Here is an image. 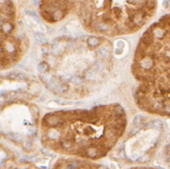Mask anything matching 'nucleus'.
Returning a JSON list of instances; mask_svg holds the SVG:
<instances>
[{
  "mask_svg": "<svg viewBox=\"0 0 170 169\" xmlns=\"http://www.w3.org/2000/svg\"><path fill=\"white\" fill-rule=\"evenodd\" d=\"M52 169H109L103 165L88 161L77 159H64L56 162Z\"/></svg>",
  "mask_w": 170,
  "mask_h": 169,
  "instance_id": "obj_1",
  "label": "nucleus"
},
{
  "mask_svg": "<svg viewBox=\"0 0 170 169\" xmlns=\"http://www.w3.org/2000/svg\"><path fill=\"white\" fill-rule=\"evenodd\" d=\"M9 77L11 79H17V80H26V76L25 74L21 73V72H17V71H13V72L10 73L9 75Z\"/></svg>",
  "mask_w": 170,
  "mask_h": 169,
  "instance_id": "obj_2",
  "label": "nucleus"
},
{
  "mask_svg": "<svg viewBox=\"0 0 170 169\" xmlns=\"http://www.w3.org/2000/svg\"><path fill=\"white\" fill-rule=\"evenodd\" d=\"M87 43H88L89 46L95 47L100 44V39L95 38V36H89L88 39H87Z\"/></svg>",
  "mask_w": 170,
  "mask_h": 169,
  "instance_id": "obj_3",
  "label": "nucleus"
},
{
  "mask_svg": "<svg viewBox=\"0 0 170 169\" xmlns=\"http://www.w3.org/2000/svg\"><path fill=\"white\" fill-rule=\"evenodd\" d=\"M97 52H98V54H99L100 56L101 57H103V58L107 57L109 56V53H110V52H109V50L105 48V47H102V48L98 49Z\"/></svg>",
  "mask_w": 170,
  "mask_h": 169,
  "instance_id": "obj_4",
  "label": "nucleus"
},
{
  "mask_svg": "<svg viewBox=\"0 0 170 169\" xmlns=\"http://www.w3.org/2000/svg\"><path fill=\"white\" fill-rule=\"evenodd\" d=\"M95 72L96 71L94 70L93 69H90L88 70L86 72V78L87 80H93V79H95Z\"/></svg>",
  "mask_w": 170,
  "mask_h": 169,
  "instance_id": "obj_5",
  "label": "nucleus"
},
{
  "mask_svg": "<svg viewBox=\"0 0 170 169\" xmlns=\"http://www.w3.org/2000/svg\"><path fill=\"white\" fill-rule=\"evenodd\" d=\"M103 67H104V64H103L101 62H97L95 63L94 67H93V70L97 72V71L101 70L103 69Z\"/></svg>",
  "mask_w": 170,
  "mask_h": 169,
  "instance_id": "obj_6",
  "label": "nucleus"
},
{
  "mask_svg": "<svg viewBox=\"0 0 170 169\" xmlns=\"http://www.w3.org/2000/svg\"><path fill=\"white\" fill-rule=\"evenodd\" d=\"M34 36H35L36 40L38 42H41V43H45V42H46V39H45V38L42 35L41 33L37 32V33H35V35H34Z\"/></svg>",
  "mask_w": 170,
  "mask_h": 169,
  "instance_id": "obj_7",
  "label": "nucleus"
},
{
  "mask_svg": "<svg viewBox=\"0 0 170 169\" xmlns=\"http://www.w3.org/2000/svg\"><path fill=\"white\" fill-rule=\"evenodd\" d=\"M47 68V64L46 62H40L38 66V69L39 71H41V72H44V71H46Z\"/></svg>",
  "mask_w": 170,
  "mask_h": 169,
  "instance_id": "obj_8",
  "label": "nucleus"
},
{
  "mask_svg": "<svg viewBox=\"0 0 170 169\" xmlns=\"http://www.w3.org/2000/svg\"><path fill=\"white\" fill-rule=\"evenodd\" d=\"M24 12H25V14H26L27 15L31 16V17L34 18L36 20H38V14H37L35 12L32 11V10H28H28H25Z\"/></svg>",
  "mask_w": 170,
  "mask_h": 169,
  "instance_id": "obj_9",
  "label": "nucleus"
},
{
  "mask_svg": "<svg viewBox=\"0 0 170 169\" xmlns=\"http://www.w3.org/2000/svg\"><path fill=\"white\" fill-rule=\"evenodd\" d=\"M47 86L48 87L49 89H51V90L56 89L57 87V83L56 82L55 80H50L49 82H47Z\"/></svg>",
  "mask_w": 170,
  "mask_h": 169,
  "instance_id": "obj_10",
  "label": "nucleus"
},
{
  "mask_svg": "<svg viewBox=\"0 0 170 169\" xmlns=\"http://www.w3.org/2000/svg\"><path fill=\"white\" fill-rule=\"evenodd\" d=\"M66 90H67V87H66L65 84H61L57 88V90L58 92H60V93H65Z\"/></svg>",
  "mask_w": 170,
  "mask_h": 169,
  "instance_id": "obj_11",
  "label": "nucleus"
},
{
  "mask_svg": "<svg viewBox=\"0 0 170 169\" xmlns=\"http://www.w3.org/2000/svg\"><path fill=\"white\" fill-rule=\"evenodd\" d=\"M72 80V82L74 84H79L82 81V78L80 76H74V77L72 78V80Z\"/></svg>",
  "mask_w": 170,
  "mask_h": 169,
  "instance_id": "obj_12",
  "label": "nucleus"
},
{
  "mask_svg": "<svg viewBox=\"0 0 170 169\" xmlns=\"http://www.w3.org/2000/svg\"><path fill=\"white\" fill-rule=\"evenodd\" d=\"M141 118H142V116H141V115H138V116H136V117H135V118H134V125H137L138 124H139L140 120H141Z\"/></svg>",
  "mask_w": 170,
  "mask_h": 169,
  "instance_id": "obj_13",
  "label": "nucleus"
},
{
  "mask_svg": "<svg viewBox=\"0 0 170 169\" xmlns=\"http://www.w3.org/2000/svg\"><path fill=\"white\" fill-rule=\"evenodd\" d=\"M129 169H159V168H149V167H134V168H131Z\"/></svg>",
  "mask_w": 170,
  "mask_h": 169,
  "instance_id": "obj_14",
  "label": "nucleus"
},
{
  "mask_svg": "<svg viewBox=\"0 0 170 169\" xmlns=\"http://www.w3.org/2000/svg\"><path fill=\"white\" fill-rule=\"evenodd\" d=\"M11 169H18V168H11ZM25 169H39V168H26Z\"/></svg>",
  "mask_w": 170,
  "mask_h": 169,
  "instance_id": "obj_15",
  "label": "nucleus"
},
{
  "mask_svg": "<svg viewBox=\"0 0 170 169\" xmlns=\"http://www.w3.org/2000/svg\"><path fill=\"white\" fill-rule=\"evenodd\" d=\"M4 1H8V0H2V2H4Z\"/></svg>",
  "mask_w": 170,
  "mask_h": 169,
  "instance_id": "obj_16",
  "label": "nucleus"
}]
</instances>
